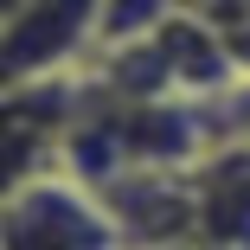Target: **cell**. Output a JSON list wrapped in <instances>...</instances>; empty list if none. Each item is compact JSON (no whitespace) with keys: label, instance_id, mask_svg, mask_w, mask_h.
<instances>
[{"label":"cell","instance_id":"1","mask_svg":"<svg viewBox=\"0 0 250 250\" xmlns=\"http://www.w3.org/2000/svg\"><path fill=\"white\" fill-rule=\"evenodd\" d=\"M7 250H135L103 192L71 173H26L7 199Z\"/></svg>","mask_w":250,"mask_h":250},{"label":"cell","instance_id":"2","mask_svg":"<svg viewBox=\"0 0 250 250\" xmlns=\"http://www.w3.org/2000/svg\"><path fill=\"white\" fill-rule=\"evenodd\" d=\"M225 135L231 141H250V77H237L225 90Z\"/></svg>","mask_w":250,"mask_h":250}]
</instances>
